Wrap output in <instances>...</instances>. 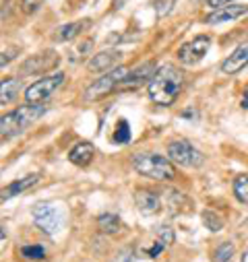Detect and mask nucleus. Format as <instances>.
Segmentation results:
<instances>
[{"label": "nucleus", "instance_id": "nucleus-1", "mask_svg": "<svg viewBox=\"0 0 248 262\" xmlns=\"http://www.w3.org/2000/svg\"><path fill=\"white\" fill-rule=\"evenodd\" d=\"M184 87V75L180 69L172 67V64H163L155 71V75L151 77V81L147 83V91L151 101L159 103V105H170L176 101V97L180 95Z\"/></svg>", "mask_w": 248, "mask_h": 262}, {"label": "nucleus", "instance_id": "nucleus-2", "mask_svg": "<svg viewBox=\"0 0 248 262\" xmlns=\"http://www.w3.org/2000/svg\"><path fill=\"white\" fill-rule=\"evenodd\" d=\"M44 114H46V105H42V103H27V105H21V107L5 114L0 118V137L13 139V137L25 133Z\"/></svg>", "mask_w": 248, "mask_h": 262}, {"label": "nucleus", "instance_id": "nucleus-3", "mask_svg": "<svg viewBox=\"0 0 248 262\" xmlns=\"http://www.w3.org/2000/svg\"><path fill=\"white\" fill-rule=\"evenodd\" d=\"M131 163H133L135 171L145 178H153L159 182L174 178V165L157 153H137V155H133Z\"/></svg>", "mask_w": 248, "mask_h": 262}, {"label": "nucleus", "instance_id": "nucleus-4", "mask_svg": "<svg viewBox=\"0 0 248 262\" xmlns=\"http://www.w3.org/2000/svg\"><path fill=\"white\" fill-rule=\"evenodd\" d=\"M127 75H129V69H124V67L112 69L108 75L99 77L95 83H91V85L83 91V99H85V101H99V99L108 97L110 93H114L116 89H120V85L124 83Z\"/></svg>", "mask_w": 248, "mask_h": 262}, {"label": "nucleus", "instance_id": "nucleus-5", "mask_svg": "<svg viewBox=\"0 0 248 262\" xmlns=\"http://www.w3.org/2000/svg\"><path fill=\"white\" fill-rule=\"evenodd\" d=\"M65 73H58L52 77H44L39 81H35L33 85H29L25 89V101L27 103H46L48 99H52V95L65 85Z\"/></svg>", "mask_w": 248, "mask_h": 262}, {"label": "nucleus", "instance_id": "nucleus-6", "mask_svg": "<svg viewBox=\"0 0 248 262\" xmlns=\"http://www.w3.org/2000/svg\"><path fill=\"white\" fill-rule=\"evenodd\" d=\"M31 217L33 223L39 231H44L46 235H54L60 225H62V215L58 211V207L54 203H37L31 209Z\"/></svg>", "mask_w": 248, "mask_h": 262}, {"label": "nucleus", "instance_id": "nucleus-7", "mask_svg": "<svg viewBox=\"0 0 248 262\" xmlns=\"http://www.w3.org/2000/svg\"><path fill=\"white\" fill-rule=\"evenodd\" d=\"M168 155L174 163L182 167H201L205 161V155L197 147H193L189 141H172L168 145Z\"/></svg>", "mask_w": 248, "mask_h": 262}, {"label": "nucleus", "instance_id": "nucleus-8", "mask_svg": "<svg viewBox=\"0 0 248 262\" xmlns=\"http://www.w3.org/2000/svg\"><path fill=\"white\" fill-rule=\"evenodd\" d=\"M209 46H211V37L209 35H197L195 39L186 41L178 50V60L182 64H199L207 56Z\"/></svg>", "mask_w": 248, "mask_h": 262}, {"label": "nucleus", "instance_id": "nucleus-9", "mask_svg": "<svg viewBox=\"0 0 248 262\" xmlns=\"http://www.w3.org/2000/svg\"><path fill=\"white\" fill-rule=\"evenodd\" d=\"M58 62H60V56L54 50H46L42 54L27 58L25 64L21 67V73L23 75H39V73H46V71L58 67Z\"/></svg>", "mask_w": 248, "mask_h": 262}, {"label": "nucleus", "instance_id": "nucleus-10", "mask_svg": "<svg viewBox=\"0 0 248 262\" xmlns=\"http://www.w3.org/2000/svg\"><path fill=\"white\" fill-rule=\"evenodd\" d=\"M39 180H42L39 173H29V176H25V178H19V180L11 182L9 186H5L3 190H0V203L11 201V199H15V196H19V194L31 190Z\"/></svg>", "mask_w": 248, "mask_h": 262}, {"label": "nucleus", "instance_id": "nucleus-11", "mask_svg": "<svg viewBox=\"0 0 248 262\" xmlns=\"http://www.w3.org/2000/svg\"><path fill=\"white\" fill-rule=\"evenodd\" d=\"M246 64H248V39L242 41L221 64V71L225 75H236L240 73L242 69H246Z\"/></svg>", "mask_w": 248, "mask_h": 262}, {"label": "nucleus", "instance_id": "nucleus-12", "mask_svg": "<svg viewBox=\"0 0 248 262\" xmlns=\"http://www.w3.org/2000/svg\"><path fill=\"white\" fill-rule=\"evenodd\" d=\"M135 205H137V209L143 215H147V217L149 215H155L159 211V207H161L159 194L153 192V190H149V188H141V190L135 192Z\"/></svg>", "mask_w": 248, "mask_h": 262}, {"label": "nucleus", "instance_id": "nucleus-13", "mask_svg": "<svg viewBox=\"0 0 248 262\" xmlns=\"http://www.w3.org/2000/svg\"><path fill=\"white\" fill-rule=\"evenodd\" d=\"M155 71H157V67L153 62H145L143 67H137V69L129 71V75H127V79H124V83L120 85V89H131V87H137L145 81H151Z\"/></svg>", "mask_w": 248, "mask_h": 262}, {"label": "nucleus", "instance_id": "nucleus-14", "mask_svg": "<svg viewBox=\"0 0 248 262\" xmlns=\"http://www.w3.org/2000/svg\"><path fill=\"white\" fill-rule=\"evenodd\" d=\"M244 15H248V5H230V7H223V9L213 11V13L207 17V23H209V25L225 23V21H234V19H238V17H244Z\"/></svg>", "mask_w": 248, "mask_h": 262}, {"label": "nucleus", "instance_id": "nucleus-15", "mask_svg": "<svg viewBox=\"0 0 248 262\" xmlns=\"http://www.w3.org/2000/svg\"><path fill=\"white\" fill-rule=\"evenodd\" d=\"M93 155H95V147H93L91 143H77V145L69 151V161L75 163V165L85 167V165L91 163Z\"/></svg>", "mask_w": 248, "mask_h": 262}, {"label": "nucleus", "instance_id": "nucleus-16", "mask_svg": "<svg viewBox=\"0 0 248 262\" xmlns=\"http://www.w3.org/2000/svg\"><path fill=\"white\" fill-rule=\"evenodd\" d=\"M19 89H21V83H19L15 77L0 81V105L13 103V101L19 97Z\"/></svg>", "mask_w": 248, "mask_h": 262}, {"label": "nucleus", "instance_id": "nucleus-17", "mask_svg": "<svg viewBox=\"0 0 248 262\" xmlns=\"http://www.w3.org/2000/svg\"><path fill=\"white\" fill-rule=\"evenodd\" d=\"M118 52H99L97 56H93L91 60H89V71L91 73H104V71H108V69H112V64L118 60Z\"/></svg>", "mask_w": 248, "mask_h": 262}, {"label": "nucleus", "instance_id": "nucleus-18", "mask_svg": "<svg viewBox=\"0 0 248 262\" xmlns=\"http://www.w3.org/2000/svg\"><path fill=\"white\" fill-rule=\"evenodd\" d=\"M85 27H89V21H87V19L75 21V23H69V25H62V27H58V31L54 33V39H56V41H69V39L77 37Z\"/></svg>", "mask_w": 248, "mask_h": 262}, {"label": "nucleus", "instance_id": "nucleus-19", "mask_svg": "<svg viewBox=\"0 0 248 262\" xmlns=\"http://www.w3.org/2000/svg\"><path fill=\"white\" fill-rule=\"evenodd\" d=\"M120 227H122V221H120V217L118 215H114V213H101L99 217H97V229L101 231V233H118L120 231Z\"/></svg>", "mask_w": 248, "mask_h": 262}, {"label": "nucleus", "instance_id": "nucleus-20", "mask_svg": "<svg viewBox=\"0 0 248 262\" xmlns=\"http://www.w3.org/2000/svg\"><path fill=\"white\" fill-rule=\"evenodd\" d=\"M234 196L236 201L242 205H248V173H240L234 180Z\"/></svg>", "mask_w": 248, "mask_h": 262}, {"label": "nucleus", "instance_id": "nucleus-21", "mask_svg": "<svg viewBox=\"0 0 248 262\" xmlns=\"http://www.w3.org/2000/svg\"><path fill=\"white\" fill-rule=\"evenodd\" d=\"M232 256H234V244L223 242V244L215 246V250L211 254V260L213 262H232Z\"/></svg>", "mask_w": 248, "mask_h": 262}, {"label": "nucleus", "instance_id": "nucleus-22", "mask_svg": "<svg viewBox=\"0 0 248 262\" xmlns=\"http://www.w3.org/2000/svg\"><path fill=\"white\" fill-rule=\"evenodd\" d=\"M112 141L116 145H124V143L131 141V126H129L127 120H118L116 130H114V135H112Z\"/></svg>", "mask_w": 248, "mask_h": 262}, {"label": "nucleus", "instance_id": "nucleus-23", "mask_svg": "<svg viewBox=\"0 0 248 262\" xmlns=\"http://www.w3.org/2000/svg\"><path fill=\"white\" fill-rule=\"evenodd\" d=\"M21 256L29 258V260H42L46 256V248L42 244H31V246H23L21 248Z\"/></svg>", "mask_w": 248, "mask_h": 262}, {"label": "nucleus", "instance_id": "nucleus-24", "mask_svg": "<svg viewBox=\"0 0 248 262\" xmlns=\"http://www.w3.org/2000/svg\"><path fill=\"white\" fill-rule=\"evenodd\" d=\"M203 223H205L207 229H211V231H219V229L223 227V219L217 217V213H213V211H205V213H203Z\"/></svg>", "mask_w": 248, "mask_h": 262}, {"label": "nucleus", "instance_id": "nucleus-25", "mask_svg": "<svg viewBox=\"0 0 248 262\" xmlns=\"http://www.w3.org/2000/svg\"><path fill=\"white\" fill-rule=\"evenodd\" d=\"M42 3H44V0H21V9H23L25 15H33L42 7Z\"/></svg>", "mask_w": 248, "mask_h": 262}, {"label": "nucleus", "instance_id": "nucleus-26", "mask_svg": "<svg viewBox=\"0 0 248 262\" xmlns=\"http://www.w3.org/2000/svg\"><path fill=\"white\" fill-rule=\"evenodd\" d=\"M112 262H135V250H133V248H124V250H120V252L114 256Z\"/></svg>", "mask_w": 248, "mask_h": 262}, {"label": "nucleus", "instance_id": "nucleus-27", "mask_svg": "<svg viewBox=\"0 0 248 262\" xmlns=\"http://www.w3.org/2000/svg\"><path fill=\"white\" fill-rule=\"evenodd\" d=\"M166 248H168V246H166L163 242H159V239H157V242L153 244V248H149V250H147V254H149L151 258H157V256H159V254H161Z\"/></svg>", "mask_w": 248, "mask_h": 262}, {"label": "nucleus", "instance_id": "nucleus-28", "mask_svg": "<svg viewBox=\"0 0 248 262\" xmlns=\"http://www.w3.org/2000/svg\"><path fill=\"white\" fill-rule=\"evenodd\" d=\"M234 3V0H207V5L211 7V9H223V7H230Z\"/></svg>", "mask_w": 248, "mask_h": 262}, {"label": "nucleus", "instance_id": "nucleus-29", "mask_svg": "<svg viewBox=\"0 0 248 262\" xmlns=\"http://www.w3.org/2000/svg\"><path fill=\"white\" fill-rule=\"evenodd\" d=\"M9 60H11V56H7V54L0 52V69H5L7 64H9Z\"/></svg>", "mask_w": 248, "mask_h": 262}, {"label": "nucleus", "instance_id": "nucleus-30", "mask_svg": "<svg viewBox=\"0 0 248 262\" xmlns=\"http://www.w3.org/2000/svg\"><path fill=\"white\" fill-rule=\"evenodd\" d=\"M240 105H242V110H248V91L242 95V101H240Z\"/></svg>", "mask_w": 248, "mask_h": 262}, {"label": "nucleus", "instance_id": "nucleus-31", "mask_svg": "<svg viewBox=\"0 0 248 262\" xmlns=\"http://www.w3.org/2000/svg\"><path fill=\"white\" fill-rule=\"evenodd\" d=\"M5 239H7V231H5V227H3V225H0V248H3Z\"/></svg>", "mask_w": 248, "mask_h": 262}, {"label": "nucleus", "instance_id": "nucleus-32", "mask_svg": "<svg viewBox=\"0 0 248 262\" xmlns=\"http://www.w3.org/2000/svg\"><path fill=\"white\" fill-rule=\"evenodd\" d=\"M240 262H248V246H246V250L242 252V258H240Z\"/></svg>", "mask_w": 248, "mask_h": 262}]
</instances>
